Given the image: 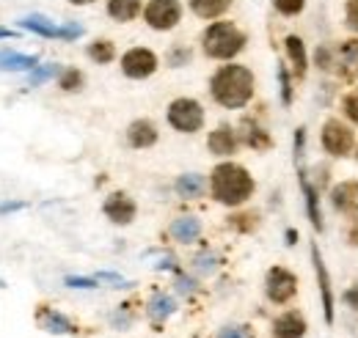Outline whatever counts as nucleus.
Here are the masks:
<instances>
[{
	"instance_id": "f257e3e1",
	"label": "nucleus",
	"mask_w": 358,
	"mask_h": 338,
	"mask_svg": "<svg viewBox=\"0 0 358 338\" xmlns=\"http://www.w3.org/2000/svg\"><path fill=\"white\" fill-rule=\"evenodd\" d=\"M210 91H213V99L229 110L245 108L254 96V75L248 66H240V64L221 66L210 80Z\"/></svg>"
},
{
	"instance_id": "f03ea898",
	"label": "nucleus",
	"mask_w": 358,
	"mask_h": 338,
	"mask_svg": "<svg viewBox=\"0 0 358 338\" xmlns=\"http://www.w3.org/2000/svg\"><path fill=\"white\" fill-rule=\"evenodd\" d=\"M210 190H213L215 201H221L226 207H240V204H245L251 198L254 179H251L248 170L243 166H237V163H221L210 176Z\"/></svg>"
},
{
	"instance_id": "7ed1b4c3",
	"label": "nucleus",
	"mask_w": 358,
	"mask_h": 338,
	"mask_svg": "<svg viewBox=\"0 0 358 338\" xmlns=\"http://www.w3.org/2000/svg\"><path fill=\"white\" fill-rule=\"evenodd\" d=\"M245 34L234 25V22H213L204 36H201V44H204V52L210 58H218V61H229L234 58L243 47H245Z\"/></svg>"
},
{
	"instance_id": "20e7f679",
	"label": "nucleus",
	"mask_w": 358,
	"mask_h": 338,
	"mask_svg": "<svg viewBox=\"0 0 358 338\" xmlns=\"http://www.w3.org/2000/svg\"><path fill=\"white\" fill-rule=\"evenodd\" d=\"M317 66L320 69H336L339 78L345 80H356L358 78V39L339 42L336 47L331 44H320L317 47Z\"/></svg>"
},
{
	"instance_id": "39448f33",
	"label": "nucleus",
	"mask_w": 358,
	"mask_h": 338,
	"mask_svg": "<svg viewBox=\"0 0 358 338\" xmlns=\"http://www.w3.org/2000/svg\"><path fill=\"white\" fill-rule=\"evenodd\" d=\"M20 28L22 31H31L36 36H45V39H61V42H75V39L83 36V25H78V22L58 25V22L47 20L45 14H28V17H22L20 20Z\"/></svg>"
},
{
	"instance_id": "423d86ee",
	"label": "nucleus",
	"mask_w": 358,
	"mask_h": 338,
	"mask_svg": "<svg viewBox=\"0 0 358 338\" xmlns=\"http://www.w3.org/2000/svg\"><path fill=\"white\" fill-rule=\"evenodd\" d=\"M169 124L177 132H187V135L199 132L204 127V110H201V105L196 99H187V96L174 99L169 105Z\"/></svg>"
},
{
	"instance_id": "0eeeda50",
	"label": "nucleus",
	"mask_w": 358,
	"mask_h": 338,
	"mask_svg": "<svg viewBox=\"0 0 358 338\" xmlns=\"http://www.w3.org/2000/svg\"><path fill=\"white\" fill-rule=\"evenodd\" d=\"M320 140H322V149L331 154V157H348L356 146V135L353 129L348 127L345 122L339 119H331L322 124V132H320Z\"/></svg>"
},
{
	"instance_id": "6e6552de",
	"label": "nucleus",
	"mask_w": 358,
	"mask_h": 338,
	"mask_svg": "<svg viewBox=\"0 0 358 338\" xmlns=\"http://www.w3.org/2000/svg\"><path fill=\"white\" fill-rule=\"evenodd\" d=\"M143 20L155 31H171L182 20V6L179 0H149L143 8Z\"/></svg>"
},
{
	"instance_id": "1a4fd4ad",
	"label": "nucleus",
	"mask_w": 358,
	"mask_h": 338,
	"mask_svg": "<svg viewBox=\"0 0 358 338\" xmlns=\"http://www.w3.org/2000/svg\"><path fill=\"white\" fill-rule=\"evenodd\" d=\"M265 292H268L270 302L284 305L298 292V278L284 267H273L268 272V278H265Z\"/></svg>"
},
{
	"instance_id": "9d476101",
	"label": "nucleus",
	"mask_w": 358,
	"mask_h": 338,
	"mask_svg": "<svg viewBox=\"0 0 358 338\" xmlns=\"http://www.w3.org/2000/svg\"><path fill=\"white\" fill-rule=\"evenodd\" d=\"M155 69H157V55L146 47H133L122 58V72L133 80H143V78L155 75Z\"/></svg>"
},
{
	"instance_id": "9b49d317",
	"label": "nucleus",
	"mask_w": 358,
	"mask_h": 338,
	"mask_svg": "<svg viewBox=\"0 0 358 338\" xmlns=\"http://www.w3.org/2000/svg\"><path fill=\"white\" fill-rule=\"evenodd\" d=\"M312 264L317 272V286H320V297H322V311H325V322H334V289H331V275L325 270V261L320 256V248L312 245Z\"/></svg>"
},
{
	"instance_id": "f8f14e48",
	"label": "nucleus",
	"mask_w": 358,
	"mask_h": 338,
	"mask_svg": "<svg viewBox=\"0 0 358 338\" xmlns=\"http://www.w3.org/2000/svg\"><path fill=\"white\" fill-rule=\"evenodd\" d=\"M102 212L108 214V220H113V223H119V226H127V223H133L135 220L138 207H135V201L127 196V193H113V196L105 198Z\"/></svg>"
},
{
	"instance_id": "ddd939ff",
	"label": "nucleus",
	"mask_w": 358,
	"mask_h": 338,
	"mask_svg": "<svg viewBox=\"0 0 358 338\" xmlns=\"http://www.w3.org/2000/svg\"><path fill=\"white\" fill-rule=\"evenodd\" d=\"M306 333V319L298 311H287L273 322V336L275 338H303Z\"/></svg>"
},
{
	"instance_id": "4468645a",
	"label": "nucleus",
	"mask_w": 358,
	"mask_h": 338,
	"mask_svg": "<svg viewBox=\"0 0 358 338\" xmlns=\"http://www.w3.org/2000/svg\"><path fill=\"white\" fill-rule=\"evenodd\" d=\"M298 182H301V190H303V198H306V212H309V220H312L314 231H322V214H320V196H317V187L309 182V173L303 168L298 170Z\"/></svg>"
},
{
	"instance_id": "2eb2a0df",
	"label": "nucleus",
	"mask_w": 358,
	"mask_h": 338,
	"mask_svg": "<svg viewBox=\"0 0 358 338\" xmlns=\"http://www.w3.org/2000/svg\"><path fill=\"white\" fill-rule=\"evenodd\" d=\"M127 143L133 149H149V146H155L157 143V127L152 122H146V119H138L127 129Z\"/></svg>"
},
{
	"instance_id": "dca6fc26",
	"label": "nucleus",
	"mask_w": 358,
	"mask_h": 338,
	"mask_svg": "<svg viewBox=\"0 0 358 338\" xmlns=\"http://www.w3.org/2000/svg\"><path fill=\"white\" fill-rule=\"evenodd\" d=\"M207 146H210V152H213V154H218V157H229V154H234V149H237V135H234V129L229 127V124H221L215 132H210Z\"/></svg>"
},
{
	"instance_id": "f3484780",
	"label": "nucleus",
	"mask_w": 358,
	"mask_h": 338,
	"mask_svg": "<svg viewBox=\"0 0 358 338\" xmlns=\"http://www.w3.org/2000/svg\"><path fill=\"white\" fill-rule=\"evenodd\" d=\"M39 66V55H22L14 50H0V69L3 72H31Z\"/></svg>"
},
{
	"instance_id": "a211bd4d",
	"label": "nucleus",
	"mask_w": 358,
	"mask_h": 338,
	"mask_svg": "<svg viewBox=\"0 0 358 338\" xmlns=\"http://www.w3.org/2000/svg\"><path fill=\"white\" fill-rule=\"evenodd\" d=\"M39 325L45 328L47 333H55V336H72V333H78V328H75L64 314L50 311V308H42V311H39Z\"/></svg>"
},
{
	"instance_id": "6ab92c4d",
	"label": "nucleus",
	"mask_w": 358,
	"mask_h": 338,
	"mask_svg": "<svg viewBox=\"0 0 358 338\" xmlns=\"http://www.w3.org/2000/svg\"><path fill=\"white\" fill-rule=\"evenodd\" d=\"M331 204H334V210H339V212L353 210L358 204V182L348 179V182L336 184V187L331 190Z\"/></svg>"
},
{
	"instance_id": "aec40b11",
	"label": "nucleus",
	"mask_w": 358,
	"mask_h": 338,
	"mask_svg": "<svg viewBox=\"0 0 358 338\" xmlns=\"http://www.w3.org/2000/svg\"><path fill=\"white\" fill-rule=\"evenodd\" d=\"M199 234H201V220L193 217V214L177 217V220L171 223V237H174L177 242H185V245H187V242H196Z\"/></svg>"
},
{
	"instance_id": "412c9836",
	"label": "nucleus",
	"mask_w": 358,
	"mask_h": 338,
	"mask_svg": "<svg viewBox=\"0 0 358 338\" xmlns=\"http://www.w3.org/2000/svg\"><path fill=\"white\" fill-rule=\"evenodd\" d=\"M284 47H287V55H289V61H292V72H295V78H306L309 61H306L303 39H301V36H287V39H284Z\"/></svg>"
},
{
	"instance_id": "4be33fe9",
	"label": "nucleus",
	"mask_w": 358,
	"mask_h": 338,
	"mask_svg": "<svg viewBox=\"0 0 358 338\" xmlns=\"http://www.w3.org/2000/svg\"><path fill=\"white\" fill-rule=\"evenodd\" d=\"M243 140H245L251 149H257V152H268L270 146H273L268 129H262L259 124H254L251 119L243 122Z\"/></svg>"
},
{
	"instance_id": "5701e85b",
	"label": "nucleus",
	"mask_w": 358,
	"mask_h": 338,
	"mask_svg": "<svg viewBox=\"0 0 358 338\" xmlns=\"http://www.w3.org/2000/svg\"><path fill=\"white\" fill-rule=\"evenodd\" d=\"M204 187H207V182L201 173H182L177 179L179 198H199L204 193Z\"/></svg>"
},
{
	"instance_id": "b1692460",
	"label": "nucleus",
	"mask_w": 358,
	"mask_h": 338,
	"mask_svg": "<svg viewBox=\"0 0 358 338\" xmlns=\"http://www.w3.org/2000/svg\"><path fill=\"white\" fill-rule=\"evenodd\" d=\"M108 14L116 22H130L141 14V0H108Z\"/></svg>"
},
{
	"instance_id": "393cba45",
	"label": "nucleus",
	"mask_w": 358,
	"mask_h": 338,
	"mask_svg": "<svg viewBox=\"0 0 358 338\" xmlns=\"http://www.w3.org/2000/svg\"><path fill=\"white\" fill-rule=\"evenodd\" d=\"M187 3H190L193 14L201 17V20H215L231 6V0H187Z\"/></svg>"
},
{
	"instance_id": "a878e982",
	"label": "nucleus",
	"mask_w": 358,
	"mask_h": 338,
	"mask_svg": "<svg viewBox=\"0 0 358 338\" xmlns=\"http://www.w3.org/2000/svg\"><path fill=\"white\" fill-rule=\"evenodd\" d=\"M174 308H177V305H174V300H171L169 295H155L152 300H149V316L157 319V322L166 319V316H171Z\"/></svg>"
},
{
	"instance_id": "bb28decb",
	"label": "nucleus",
	"mask_w": 358,
	"mask_h": 338,
	"mask_svg": "<svg viewBox=\"0 0 358 338\" xmlns=\"http://www.w3.org/2000/svg\"><path fill=\"white\" fill-rule=\"evenodd\" d=\"M89 58L96 64H110L116 58V47L108 42V39H96L89 44Z\"/></svg>"
},
{
	"instance_id": "cd10ccee",
	"label": "nucleus",
	"mask_w": 358,
	"mask_h": 338,
	"mask_svg": "<svg viewBox=\"0 0 358 338\" xmlns=\"http://www.w3.org/2000/svg\"><path fill=\"white\" fill-rule=\"evenodd\" d=\"M61 72H64V69H61L58 64H42V66L31 69V75H28V83H31V85H42V83H47L50 78L61 75Z\"/></svg>"
},
{
	"instance_id": "c85d7f7f",
	"label": "nucleus",
	"mask_w": 358,
	"mask_h": 338,
	"mask_svg": "<svg viewBox=\"0 0 358 338\" xmlns=\"http://www.w3.org/2000/svg\"><path fill=\"white\" fill-rule=\"evenodd\" d=\"M58 85L64 88V91H78L80 85H83V72L80 69H64L61 75H58Z\"/></svg>"
},
{
	"instance_id": "c756f323",
	"label": "nucleus",
	"mask_w": 358,
	"mask_h": 338,
	"mask_svg": "<svg viewBox=\"0 0 358 338\" xmlns=\"http://www.w3.org/2000/svg\"><path fill=\"white\" fill-rule=\"evenodd\" d=\"M273 6H275L278 14H284V17H295V14L303 11L306 0H273Z\"/></svg>"
},
{
	"instance_id": "7c9ffc66",
	"label": "nucleus",
	"mask_w": 358,
	"mask_h": 338,
	"mask_svg": "<svg viewBox=\"0 0 358 338\" xmlns=\"http://www.w3.org/2000/svg\"><path fill=\"white\" fill-rule=\"evenodd\" d=\"M278 85H281V102L289 108L292 105V80H289L287 66H281V64H278Z\"/></svg>"
},
{
	"instance_id": "2f4dec72",
	"label": "nucleus",
	"mask_w": 358,
	"mask_h": 338,
	"mask_svg": "<svg viewBox=\"0 0 358 338\" xmlns=\"http://www.w3.org/2000/svg\"><path fill=\"white\" fill-rule=\"evenodd\" d=\"M69 289H96L99 286V278H80V275H66L64 281Z\"/></svg>"
},
{
	"instance_id": "473e14b6",
	"label": "nucleus",
	"mask_w": 358,
	"mask_h": 338,
	"mask_svg": "<svg viewBox=\"0 0 358 338\" xmlns=\"http://www.w3.org/2000/svg\"><path fill=\"white\" fill-rule=\"evenodd\" d=\"M218 338H251V328L248 325H226L218 333Z\"/></svg>"
},
{
	"instance_id": "72a5a7b5",
	"label": "nucleus",
	"mask_w": 358,
	"mask_h": 338,
	"mask_svg": "<svg viewBox=\"0 0 358 338\" xmlns=\"http://www.w3.org/2000/svg\"><path fill=\"white\" fill-rule=\"evenodd\" d=\"M345 113H348L350 122H356L358 124V88L353 91V94L345 96Z\"/></svg>"
},
{
	"instance_id": "f704fd0d",
	"label": "nucleus",
	"mask_w": 358,
	"mask_h": 338,
	"mask_svg": "<svg viewBox=\"0 0 358 338\" xmlns=\"http://www.w3.org/2000/svg\"><path fill=\"white\" fill-rule=\"evenodd\" d=\"M345 20H348V25L358 34V0H348V6H345Z\"/></svg>"
},
{
	"instance_id": "c9c22d12",
	"label": "nucleus",
	"mask_w": 358,
	"mask_h": 338,
	"mask_svg": "<svg viewBox=\"0 0 358 338\" xmlns=\"http://www.w3.org/2000/svg\"><path fill=\"white\" fill-rule=\"evenodd\" d=\"M185 61H190V50H187V47H174L171 55H169V64H171V66H182Z\"/></svg>"
},
{
	"instance_id": "e433bc0d",
	"label": "nucleus",
	"mask_w": 358,
	"mask_h": 338,
	"mask_svg": "<svg viewBox=\"0 0 358 338\" xmlns=\"http://www.w3.org/2000/svg\"><path fill=\"white\" fill-rule=\"evenodd\" d=\"M196 267H199L201 272H213V270L218 267V258H215V256H210V254H204V256H199V258H196Z\"/></svg>"
},
{
	"instance_id": "4c0bfd02",
	"label": "nucleus",
	"mask_w": 358,
	"mask_h": 338,
	"mask_svg": "<svg viewBox=\"0 0 358 338\" xmlns=\"http://www.w3.org/2000/svg\"><path fill=\"white\" fill-rule=\"evenodd\" d=\"M96 278H99V281H110V284H116L119 289H127V286H133L130 281H124V278H122V275H116V272H99Z\"/></svg>"
},
{
	"instance_id": "58836bf2",
	"label": "nucleus",
	"mask_w": 358,
	"mask_h": 338,
	"mask_svg": "<svg viewBox=\"0 0 358 338\" xmlns=\"http://www.w3.org/2000/svg\"><path fill=\"white\" fill-rule=\"evenodd\" d=\"M25 207H28L25 201H6V204H0V214H11V212H20Z\"/></svg>"
},
{
	"instance_id": "ea45409f",
	"label": "nucleus",
	"mask_w": 358,
	"mask_h": 338,
	"mask_svg": "<svg viewBox=\"0 0 358 338\" xmlns=\"http://www.w3.org/2000/svg\"><path fill=\"white\" fill-rule=\"evenodd\" d=\"M177 289L182 292V295H190L193 289H196V284L190 281V278H185V275H179L177 278Z\"/></svg>"
},
{
	"instance_id": "a19ab883",
	"label": "nucleus",
	"mask_w": 358,
	"mask_h": 338,
	"mask_svg": "<svg viewBox=\"0 0 358 338\" xmlns=\"http://www.w3.org/2000/svg\"><path fill=\"white\" fill-rule=\"evenodd\" d=\"M345 302H348L350 308H356V311H358V284L353 286V289H348V292H345Z\"/></svg>"
},
{
	"instance_id": "79ce46f5",
	"label": "nucleus",
	"mask_w": 358,
	"mask_h": 338,
	"mask_svg": "<svg viewBox=\"0 0 358 338\" xmlns=\"http://www.w3.org/2000/svg\"><path fill=\"white\" fill-rule=\"evenodd\" d=\"M0 39H17V31H11V28H0Z\"/></svg>"
},
{
	"instance_id": "37998d69",
	"label": "nucleus",
	"mask_w": 358,
	"mask_h": 338,
	"mask_svg": "<svg viewBox=\"0 0 358 338\" xmlns=\"http://www.w3.org/2000/svg\"><path fill=\"white\" fill-rule=\"evenodd\" d=\"M348 237H350V242H353V245L358 248V220L353 223V228H350V234H348Z\"/></svg>"
},
{
	"instance_id": "c03bdc74",
	"label": "nucleus",
	"mask_w": 358,
	"mask_h": 338,
	"mask_svg": "<svg viewBox=\"0 0 358 338\" xmlns=\"http://www.w3.org/2000/svg\"><path fill=\"white\" fill-rule=\"evenodd\" d=\"M295 242H298V231L289 228V231H287V245H295Z\"/></svg>"
},
{
	"instance_id": "a18cd8bd",
	"label": "nucleus",
	"mask_w": 358,
	"mask_h": 338,
	"mask_svg": "<svg viewBox=\"0 0 358 338\" xmlns=\"http://www.w3.org/2000/svg\"><path fill=\"white\" fill-rule=\"evenodd\" d=\"M69 3H75V6H89V3H94V0H69Z\"/></svg>"
},
{
	"instance_id": "49530a36",
	"label": "nucleus",
	"mask_w": 358,
	"mask_h": 338,
	"mask_svg": "<svg viewBox=\"0 0 358 338\" xmlns=\"http://www.w3.org/2000/svg\"><path fill=\"white\" fill-rule=\"evenodd\" d=\"M3 286H6V284H3V281H0V289H3Z\"/></svg>"
}]
</instances>
